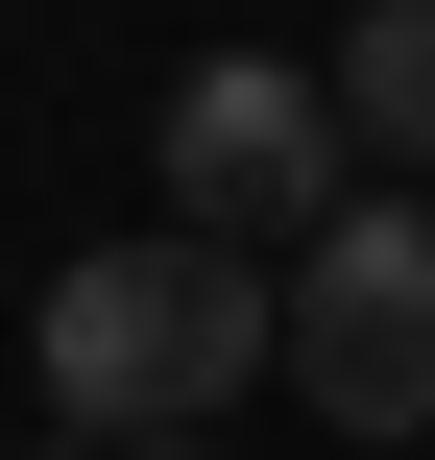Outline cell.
I'll return each instance as SVG.
<instances>
[{
    "label": "cell",
    "instance_id": "6da1fadb",
    "mask_svg": "<svg viewBox=\"0 0 435 460\" xmlns=\"http://www.w3.org/2000/svg\"><path fill=\"white\" fill-rule=\"evenodd\" d=\"M24 364H48V437H218V388L291 364V267H242L194 218L170 243H97V267H48Z\"/></svg>",
    "mask_w": 435,
    "mask_h": 460
},
{
    "label": "cell",
    "instance_id": "7a4b0ae2",
    "mask_svg": "<svg viewBox=\"0 0 435 460\" xmlns=\"http://www.w3.org/2000/svg\"><path fill=\"white\" fill-rule=\"evenodd\" d=\"M291 388H315L363 460L435 437V194H387V170H363V194L291 243Z\"/></svg>",
    "mask_w": 435,
    "mask_h": 460
},
{
    "label": "cell",
    "instance_id": "3957f363",
    "mask_svg": "<svg viewBox=\"0 0 435 460\" xmlns=\"http://www.w3.org/2000/svg\"><path fill=\"white\" fill-rule=\"evenodd\" d=\"M339 194H363V146H339V73H291V49H194V73H170V218H194V243L291 267Z\"/></svg>",
    "mask_w": 435,
    "mask_h": 460
},
{
    "label": "cell",
    "instance_id": "277c9868",
    "mask_svg": "<svg viewBox=\"0 0 435 460\" xmlns=\"http://www.w3.org/2000/svg\"><path fill=\"white\" fill-rule=\"evenodd\" d=\"M339 146H387V194L435 170V0H363L339 24Z\"/></svg>",
    "mask_w": 435,
    "mask_h": 460
},
{
    "label": "cell",
    "instance_id": "5b68a950",
    "mask_svg": "<svg viewBox=\"0 0 435 460\" xmlns=\"http://www.w3.org/2000/svg\"><path fill=\"white\" fill-rule=\"evenodd\" d=\"M48 460H218V437H48Z\"/></svg>",
    "mask_w": 435,
    "mask_h": 460
}]
</instances>
